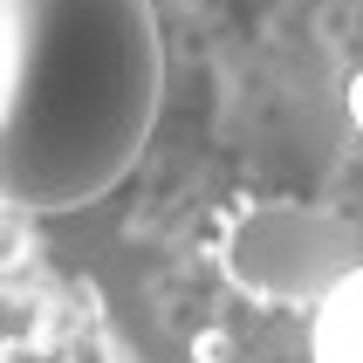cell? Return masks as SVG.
<instances>
[{
  "instance_id": "3",
  "label": "cell",
  "mask_w": 363,
  "mask_h": 363,
  "mask_svg": "<svg viewBox=\"0 0 363 363\" xmlns=\"http://www.w3.org/2000/svg\"><path fill=\"white\" fill-rule=\"evenodd\" d=\"M308 363H363V261L308 315Z\"/></svg>"
},
{
  "instance_id": "4",
  "label": "cell",
  "mask_w": 363,
  "mask_h": 363,
  "mask_svg": "<svg viewBox=\"0 0 363 363\" xmlns=\"http://www.w3.org/2000/svg\"><path fill=\"white\" fill-rule=\"evenodd\" d=\"M343 110H350V123H357V138H363V69L350 76V89H343Z\"/></svg>"
},
{
  "instance_id": "1",
  "label": "cell",
  "mask_w": 363,
  "mask_h": 363,
  "mask_svg": "<svg viewBox=\"0 0 363 363\" xmlns=\"http://www.w3.org/2000/svg\"><path fill=\"white\" fill-rule=\"evenodd\" d=\"M164 96L151 0H0V199L82 213L138 164Z\"/></svg>"
},
{
  "instance_id": "2",
  "label": "cell",
  "mask_w": 363,
  "mask_h": 363,
  "mask_svg": "<svg viewBox=\"0 0 363 363\" xmlns=\"http://www.w3.org/2000/svg\"><path fill=\"white\" fill-rule=\"evenodd\" d=\"M350 267H357V254L343 247V226L288 199L247 206L226 233V274L247 295H315L323 302Z\"/></svg>"
}]
</instances>
